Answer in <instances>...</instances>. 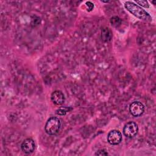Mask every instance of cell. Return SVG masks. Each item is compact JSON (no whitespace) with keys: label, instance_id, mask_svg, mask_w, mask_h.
<instances>
[{"label":"cell","instance_id":"4","mask_svg":"<svg viewBox=\"0 0 156 156\" xmlns=\"http://www.w3.org/2000/svg\"><path fill=\"white\" fill-rule=\"evenodd\" d=\"M129 110L133 116L137 117L141 116L143 113L144 111V107L141 102L139 101H134L130 104Z\"/></svg>","mask_w":156,"mask_h":156},{"label":"cell","instance_id":"14","mask_svg":"<svg viewBox=\"0 0 156 156\" xmlns=\"http://www.w3.org/2000/svg\"><path fill=\"white\" fill-rule=\"evenodd\" d=\"M155 2H156V1H152V2L154 4H155Z\"/></svg>","mask_w":156,"mask_h":156},{"label":"cell","instance_id":"6","mask_svg":"<svg viewBox=\"0 0 156 156\" xmlns=\"http://www.w3.org/2000/svg\"><path fill=\"white\" fill-rule=\"evenodd\" d=\"M22 151L26 153L29 154L32 152L35 147L34 141L31 138H27L23 141L21 145Z\"/></svg>","mask_w":156,"mask_h":156},{"label":"cell","instance_id":"3","mask_svg":"<svg viewBox=\"0 0 156 156\" xmlns=\"http://www.w3.org/2000/svg\"><path fill=\"white\" fill-rule=\"evenodd\" d=\"M138 130V127L136 123L133 121H130L124 126L123 133L128 138H132L136 135Z\"/></svg>","mask_w":156,"mask_h":156},{"label":"cell","instance_id":"11","mask_svg":"<svg viewBox=\"0 0 156 156\" xmlns=\"http://www.w3.org/2000/svg\"><path fill=\"white\" fill-rule=\"evenodd\" d=\"M135 2L139 4L140 5H141V7H145V8H149V5L147 2V1H143V0H140V1H135Z\"/></svg>","mask_w":156,"mask_h":156},{"label":"cell","instance_id":"2","mask_svg":"<svg viewBox=\"0 0 156 156\" xmlns=\"http://www.w3.org/2000/svg\"><path fill=\"white\" fill-rule=\"evenodd\" d=\"M60 126L61 122L58 118L55 116L51 117L48 119L45 124L44 130L48 134L50 135H54L58 133Z\"/></svg>","mask_w":156,"mask_h":156},{"label":"cell","instance_id":"10","mask_svg":"<svg viewBox=\"0 0 156 156\" xmlns=\"http://www.w3.org/2000/svg\"><path fill=\"white\" fill-rule=\"evenodd\" d=\"M110 23L113 27H118L120 26L121 23V20L118 16H113L110 20Z\"/></svg>","mask_w":156,"mask_h":156},{"label":"cell","instance_id":"12","mask_svg":"<svg viewBox=\"0 0 156 156\" xmlns=\"http://www.w3.org/2000/svg\"><path fill=\"white\" fill-rule=\"evenodd\" d=\"M85 4H86V6H87V10H88V11L90 12V11H91V10L93 9V8H94V4H93L92 2L88 1V2H87Z\"/></svg>","mask_w":156,"mask_h":156},{"label":"cell","instance_id":"5","mask_svg":"<svg viewBox=\"0 0 156 156\" xmlns=\"http://www.w3.org/2000/svg\"><path fill=\"white\" fill-rule=\"evenodd\" d=\"M108 142L112 145H116L122 141L121 133L117 130H112L108 133L107 135Z\"/></svg>","mask_w":156,"mask_h":156},{"label":"cell","instance_id":"1","mask_svg":"<svg viewBox=\"0 0 156 156\" xmlns=\"http://www.w3.org/2000/svg\"><path fill=\"white\" fill-rule=\"evenodd\" d=\"M125 8L132 15L136 18L144 21H152V18L150 15L143 9L135 3L127 1L124 3Z\"/></svg>","mask_w":156,"mask_h":156},{"label":"cell","instance_id":"13","mask_svg":"<svg viewBox=\"0 0 156 156\" xmlns=\"http://www.w3.org/2000/svg\"><path fill=\"white\" fill-rule=\"evenodd\" d=\"M96 155H100V156H102V155H108V153L107 152H106L105 150L102 149V150H99L98 151L96 152V153L95 154Z\"/></svg>","mask_w":156,"mask_h":156},{"label":"cell","instance_id":"7","mask_svg":"<svg viewBox=\"0 0 156 156\" xmlns=\"http://www.w3.org/2000/svg\"><path fill=\"white\" fill-rule=\"evenodd\" d=\"M51 101L55 105H62L65 102V96L63 93L59 90L54 91L51 96Z\"/></svg>","mask_w":156,"mask_h":156},{"label":"cell","instance_id":"9","mask_svg":"<svg viewBox=\"0 0 156 156\" xmlns=\"http://www.w3.org/2000/svg\"><path fill=\"white\" fill-rule=\"evenodd\" d=\"M72 110V108L70 107H62L59 108L56 110V113L59 115H65L66 113Z\"/></svg>","mask_w":156,"mask_h":156},{"label":"cell","instance_id":"8","mask_svg":"<svg viewBox=\"0 0 156 156\" xmlns=\"http://www.w3.org/2000/svg\"><path fill=\"white\" fill-rule=\"evenodd\" d=\"M112 37V33L111 30L105 27L101 30V38L104 41H110Z\"/></svg>","mask_w":156,"mask_h":156}]
</instances>
